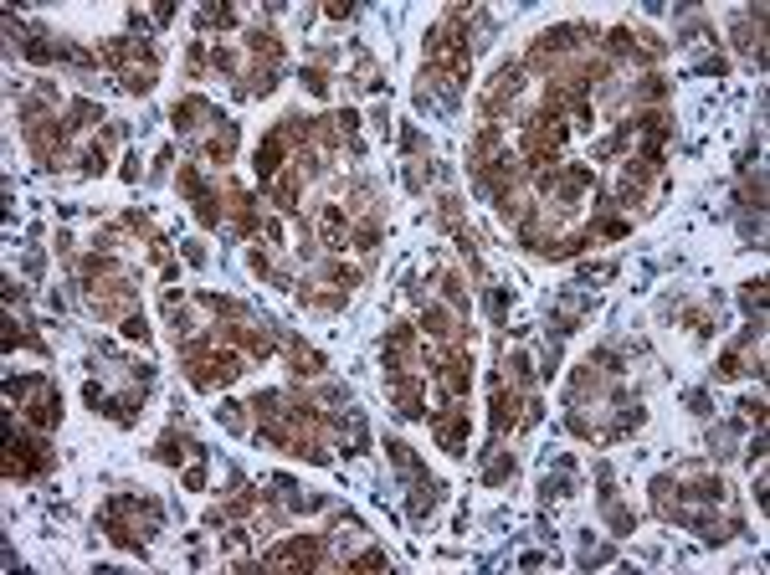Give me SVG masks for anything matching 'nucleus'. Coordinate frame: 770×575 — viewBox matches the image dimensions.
Here are the masks:
<instances>
[{
    "label": "nucleus",
    "mask_w": 770,
    "mask_h": 575,
    "mask_svg": "<svg viewBox=\"0 0 770 575\" xmlns=\"http://www.w3.org/2000/svg\"><path fill=\"white\" fill-rule=\"evenodd\" d=\"M103 165H108V160H103V144H87V149H83V169H87V175H103Z\"/></svg>",
    "instance_id": "2"
},
{
    "label": "nucleus",
    "mask_w": 770,
    "mask_h": 575,
    "mask_svg": "<svg viewBox=\"0 0 770 575\" xmlns=\"http://www.w3.org/2000/svg\"><path fill=\"white\" fill-rule=\"evenodd\" d=\"M514 422H519V401L499 390V396H493V426L503 431V426H514Z\"/></svg>",
    "instance_id": "1"
},
{
    "label": "nucleus",
    "mask_w": 770,
    "mask_h": 575,
    "mask_svg": "<svg viewBox=\"0 0 770 575\" xmlns=\"http://www.w3.org/2000/svg\"><path fill=\"white\" fill-rule=\"evenodd\" d=\"M303 88H308L313 98H324V93H329V77H324L319 67H308V72H303Z\"/></svg>",
    "instance_id": "3"
}]
</instances>
